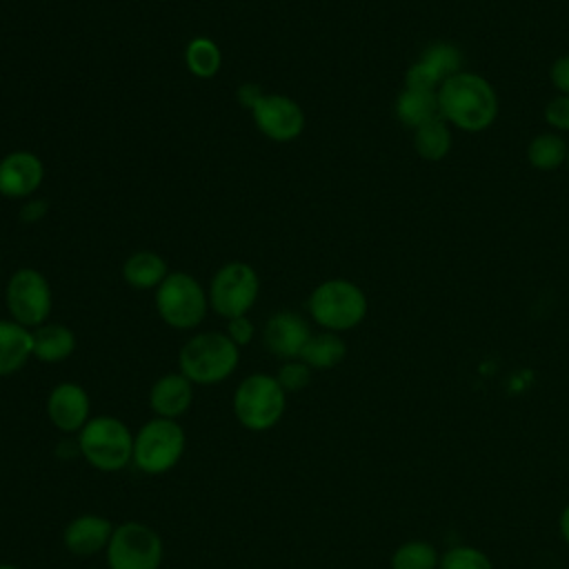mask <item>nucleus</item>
I'll list each match as a JSON object with an SVG mask.
<instances>
[{"mask_svg":"<svg viewBox=\"0 0 569 569\" xmlns=\"http://www.w3.org/2000/svg\"><path fill=\"white\" fill-rule=\"evenodd\" d=\"M440 118L467 133L485 131L498 116V93L491 82L471 71H458L438 89Z\"/></svg>","mask_w":569,"mask_h":569,"instance_id":"obj_1","label":"nucleus"},{"mask_svg":"<svg viewBox=\"0 0 569 569\" xmlns=\"http://www.w3.org/2000/svg\"><path fill=\"white\" fill-rule=\"evenodd\" d=\"M238 345L218 331L193 336L180 349V373L198 385H213L233 373L238 367Z\"/></svg>","mask_w":569,"mask_h":569,"instance_id":"obj_2","label":"nucleus"},{"mask_svg":"<svg viewBox=\"0 0 569 569\" xmlns=\"http://www.w3.org/2000/svg\"><path fill=\"white\" fill-rule=\"evenodd\" d=\"M311 318L327 331H347L358 327L367 316L365 291L345 278H331L320 282L309 296Z\"/></svg>","mask_w":569,"mask_h":569,"instance_id":"obj_3","label":"nucleus"},{"mask_svg":"<svg viewBox=\"0 0 569 569\" xmlns=\"http://www.w3.org/2000/svg\"><path fill=\"white\" fill-rule=\"evenodd\" d=\"M209 298L200 282L184 273H169L156 291V309L160 318L173 329H193L204 320Z\"/></svg>","mask_w":569,"mask_h":569,"instance_id":"obj_4","label":"nucleus"},{"mask_svg":"<svg viewBox=\"0 0 569 569\" xmlns=\"http://www.w3.org/2000/svg\"><path fill=\"white\" fill-rule=\"evenodd\" d=\"M80 451L96 469L118 471L133 458V438L124 422L100 416L82 427Z\"/></svg>","mask_w":569,"mask_h":569,"instance_id":"obj_5","label":"nucleus"},{"mask_svg":"<svg viewBox=\"0 0 569 569\" xmlns=\"http://www.w3.org/2000/svg\"><path fill=\"white\" fill-rule=\"evenodd\" d=\"M233 411L247 429L264 431L273 427L284 411V389L280 387L278 378L253 373L238 385Z\"/></svg>","mask_w":569,"mask_h":569,"instance_id":"obj_6","label":"nucleus"},{"mask_svg":"<svg viewBox=\"0 0 569 569\" xmlns=\"http://www.w3.org/2000/svg\"><path fill=\"white\" fill-rule=\"evenodd\" d=\"M260 280L251 264L247 262H229L216 271L209 287V305L211 309L231 320L244 316L258 300Z\"/></svg>","mask_w":569,"mask_h":569,"instance_id":"obj_7","label":"nucleus"},{"mask_svg":"<svg viewBox=\"0 0 569 569\" xmlns=\"http://www.w3.org/2000/svg\"><path fill=\"white\" fill-rule=\"evenodd\" d=\"M184 451V431L171 418L149 420L133 440V462L147 473L171 469Z\"/></svg>","mask_w":569,"mask_h":569,"instance_id":"obj_8","label":"nucleus"},{"mask_svg":"<svg viewBox=\"0 0 569 569\" xmlns=\"http://www.w3.org/2000/svg\"><path fill=\"white\" fill-rule=\"evenodd\" d=\"M4 300L18 325L40 327L51 311V287L38 269L22 267L9 278Z\"/></svg>","mask_w":569,"mask_h":569,"instance_id":"obj_9","label":"nucleus"},{"mask_svg":"<svg viewBox=\"0 0 569 569\" xmlns=\"http://www.w3.org/2000/svg\"><path fill=\"white\" fill-rule=\"evenodd\" d=\"M109 569H158L162 542L153 529L140 522L120 525L107 545Z\"/></svg>","mask_w":569,"mask_h":569,"instance_id":"obj_10","label":"nucleus"},{"mask_svg":"<svg viewBox=\"0 0 569 569\" xmlns=\"http://www.w3.org/2000/svg\"><path fill=\"white\" fill-rule=\"evenodd\" d=\"M251 113L260 133L276 142L296 140L305 129V113L300 104L282 93H262L253 102Z\"/></svg>","mask_w":569,"mask_h":569,"instance_id":"obj_11","label":"nucleus"},{"mask_svg":"<svg viewBox=\"0 0 569 569\" xmlns=\"http://www.w3.org/2000/svg\"><path fill=\"white\" fill-rule=\"evenodd\" d=\"M458 71H462V51L451 42H431L407 69L405 87L438 91Z\"/></svg>","mask_w":569,"mask_h":569,"instance_id":"obj_12","label":"nucleus"},{"mask_svg":"<svg viewBox=\"0 0 569 569\" xmlns=\"http://www.w3.org/2000/svg\"><path fill=\"white\" fill-rule=\"evenodd\" d=\"M44 180V164L31 151H11L0 160V196L27 198Z\"/></svg>","mask_w":569,"mask_h":569,"instance_id":"obj_13","label":"nucleus"},{"mask_svg":"<svg viewBox=\"0 0 569 569\" xmlns=\"http://www.w3.org/2000/svg\"><path fill=\"white\" fill-rule=\"evenodd\" d=\"M311 338V329L300 313L278 311L264 325V345L267 349L284 360L300 358L307 340Z\"/></svg>","mask_w":569,"mask_h":569,"instance_id":"obj_14","label":"nucleus"},{"mask_svg":"<svg viewBox=\"0 0 569 569\" xmlns=\"http://www.w3.org/2000/svg\"><path fill=\"white\" fill-rule=\"evenodd\" d=\"M47 411H49L51 422L60 431H78L80 427L87 425L89 398L82 387H78L73 382H62L51 391Z\"/></svg>","mask_w":569,"mask_h":569,"instance_id":"obj_15","label":"nucleus"},{"mask_svg":"<svg viewBox=\"0 0 569 569\" xmlns=\"http://www.w3.org/2000/svg\"><path fill=\"white\" fill-rule=\"evenodd\" d=\"M113 527L100 516H80L64 529V545L76 556H91L109 545Z\"/></svg>","mask_w":569,"mask_h":569,"instance_id":"obj_16","label":"nucleus"},{"mask_svg":"<svg viewBox=\"0 0 569 569\" xmlns=\"http://www.w3.org/2000/svg\"><path fill=\"white\" fill-rule=\"evenodd\" d=\"M151 409L160 418H176L184 413L191 405V380H187L182 373H169L162 376L149 393Z\"/></svg>","mask_w":569,"mask_h":569,"instance_id":"obj_17","label":"nucleus"},{"mask_svg":"<svg viewBox=\"0 0 569 569\" xmlns=\"http://www.w3.org/2000/svg\"><path fill=\"white\" fill-rule=\"evenodd\" d=\"M33 356V333L16 320H0V376L16 373Z\"/></svg>","mask_w":569,"mask_h":569,"instance_id":"obj_18","label":"nucleus"},{"mask_svg":"<svg viewBox=\"0 0 569 569\" xmlns=\"http://www.w3.org/2000/svg\"><path fill=\"white\" fill-rule=\"evenodd\" d=\"M396 116L405 127H409L413 131L418 127H422L425 122L440 118L438 91L405 87L396 98Z\"/></svg>","mask_w":569,"mask_h":569,"instance_id":"obj_19","label":"nucleus"},{"mask_svg":"<svg viewBox=\"0 0 569 569\" xmlns=\"http://www.w3.org/2000/svg\"><path fill=\"white\" fill-rule=\"evenodd\" d=\"M167 276V262L153 251H136L122 264L124 282L136 289L158 287Z\"/></svg>","mask_w":569,"mask_h":569,"instance_id":"obj_20","label":"nucleus"},{"mask_svg":"<svg viewBox=\"0 0 569 569\" xmlns=\"http://www.w3.org/2000/svg\"><path fill=\"white\" fill-rule=\"evenodd\" d=\"M76 349V336L64 325H40L33 331V356L42 362H60Z\"/></svg>","mask_w":569,"mask_h":569,"instance_id":"obj_21","label":"nucleus"},{"mask_svg":"<svg viewBox=\"0 0 569 569\" xmlns=\"http://www.w3.org/2000/svg\"><path fill=\"white\" fill-rule=\"evenodd\" d=\"M345 356H347V345L333 331H322L316 336L311 333L305 349L300 351V360L311 369H331L340 365Z\"/></svg>","mask_w":569,"mask_h":569,"instance_id":"obj_22","label":"nucleus"},{"mask_svg":"<svg viewBox=\"0 0 569 569\" xmlns=\"http://www.w3.org/2000/svg\"><path fill=\"white\" fill-rule=\"evenodd\" d=\"M413 149L422 160L438 162L451 149V131L442 118H433L413 131Z\"/></svg>","mask_w":569,"mask_h":569,"instance_id":"obj_23","label":"nucleus"},{"mask_svg":"<svg viewBox=\"0 0 569 569\" xmlns=\"http://www.w3.org/2000/svg\"><path fill=\"white\" fill-rule=\"evenodd\" d=\"M569 144L558 133H538L527 144V160L538 171H553L567 162Z\"/></svg>","mask_w":569,"mask_h":569,"instance_id":"obj_24","label":"nucleus"},{"mask_svg":"<svg viewBox=\"0 0 569 569\" xmlns=\"http://www.w3.org/2000/svg\"><path fill=\"white\" fill-rule=\"evenodd\" d=\"M187 69L196 78H213L222 67V53L211 38H193L184 49Z\"/></svg>","mask_w":569,"mask_h":569,"instance_id":"obj_25","label":"nucleus"},{"mask_svg":"<svg viewBox=\"0 0 569 569\" xmlns=\"http://www.w3.org/2000/svg\"><path fill=\"white\" fill-rule=\"evenodd\" d=\"M438 549L427 540H407L391 553V569H438Z\"/></svg>","mask_w":569,"mask_h":569,"instance_id":"obj_26","label":"nucleus"},{"mask_svg":"<svg viewBox=\"0 0 569 569\" xmlns=\"http://www.w3.org/2000/svg\"><path fill=\"white\" fill-rule=\"evenodd\" d=\"M438 569H493V562L478 547L456 545L440 556Z\"/></svg>","mask_w":569,"mask_h":569,"instance_id":"obj_27","label":"nucleus"},{"mask_svg":"<svg viewBox=\"0 0 569 569\" xmlns=\"http://www.w3.org/2000/svg\"><path fill=\"white\" fill-rule=\"evenodd\" d=\"M311 380V367L300 362H287L280 371H278V382L284 391H300L309 385Z\"/></svg>","mask_w":569,"mask_h":569,"instance_id":"obj_28","label":"nucleus"},{"mask_svg":"<svg viewBox=\"0 0 569 569\" xmlns=\"http://www.w3.org/2000/svg\"><path fill=\"white\" fill-rule=\"evenodd\" d=\"M545 122L556 131H569V96L558 93L547 102Z\"/></svg>","mask_w":569,"mask_h":569,"instance_id":"obj_29","label":"nucleus"},{"mask_svg":"<svg viewBox=\"0 0 569 569\" xmlns=\"http://www.w3.org/2000/svg\"><path fill=\"white\" fill-rule=\"evenodd\" d=\"M227 336L238 345H249L251 338H253V325L247 316H238V318H231L229 325H227Z\"/></svg>","mask_w":569,"mask_h":569,"instance_id":"obj_30","label":"nucleus"},{"mask_svg":"<svg viewBox=\"0 0 569 569\" xmlns=\"http://www.w3.org/2000/svg\"><path fill=\"white\" fill-rule=\"evenodd\" d=\"M549 78H551V84L562 96H569V53L553 60V64L549 69Z\"/></svg>","mask_w":569,"mask_h":569,"instance_id":"obj_31","label":"nucleus"},{"mask_svg":"<svg viewBox=\"0 0 569 569\" xmlns=\"http://www.w3.org/2000/svg\"><path fill=\"white\" fill-rule=\"evenodd\" d=\"M44 213H47V202H44V200L27 202V204L20 209V218H22V222H38Z\"/></svg>","mask_w":569,"mask_h":569,"instance_id":"obj_32","label":"nucleus"},{"mask_svg":"<svg viewBox=\"0 0 569 569\" xmlns=\"http://www.w3.org/2000/svg\"><path fill=\"white\" fill-rule=\"evenodd\" d=\"M558 531H560V538L565 540V545L569 547V502L562 507V511L558 516Z\"/></svg>","mask_w":569,"mask_h":569,"instance_id":"obj_33","label":"nucleus"},{"mask_svg":"<svg viewBox=\"0 0 569 569\" xmlns=\"http://www.w3.org/2000/svg\"><path fill=\"white\" fill-rule=\"evenodd\" d=\"M0 569H18V567H13V565H0Z\"/></svg>","mask_w":569,"mask_h":569,"instance_id":"obj_34","label":"nucleus"},{"mask_svg":"<svg viewBox=\"0 0 569 569\" xmlns=\"http://www.w3.org/2000/svg\"><path fill=\"white\" fill-rule=\"evenodd\" d=\"M567 167H569V151H567Z\"/></svg>","mask_w":569,"mask_h":569,"instance_id":"obj_35","label":"nucleus"}]
</instances>
